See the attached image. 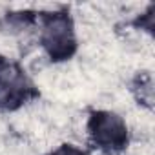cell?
<instances>
[{"label":"cell","instance_id":"1","mask_svg":"<svg viewBox=\"0 0 155 155\" xmlns=\"http://www.w3.org/2000/svg\"><path fill=\"white\" fill-rule=\"evenodd\" d=\"M42 42L51 55H66L73 48V28L64 17H49L42 29Z\"/></svg>","mask_w":155,"mask_h":155},{"label":"cell","instance_id":"2","mask_svg":"<svg viewBox=\"0 0 155 155\" xmlns=\"http://www.w3.org/2000/svg\"><path fill=\"white\" fill-rule=\"evenodd\" d=\"M91 135L101 146L117 148L126 139V126L120 117L113 113H101L91 122Z\"/></svg>","mask_w":155,"mask_h":155},{"label":"cell","instance_id":"3","mask_svg":"<svg viewBox=\"0 0 155 155\" xmlns=\"http://www.w3.org/2000/svg\"><path fill=\"white\" fill-rule=\"evenodd\" d=\"M53 155H82L79 150H75V148H71V146H64V148H60V150H57Z\"/></svg>","mask_w":155,"mask_h":155}]
</instances>
